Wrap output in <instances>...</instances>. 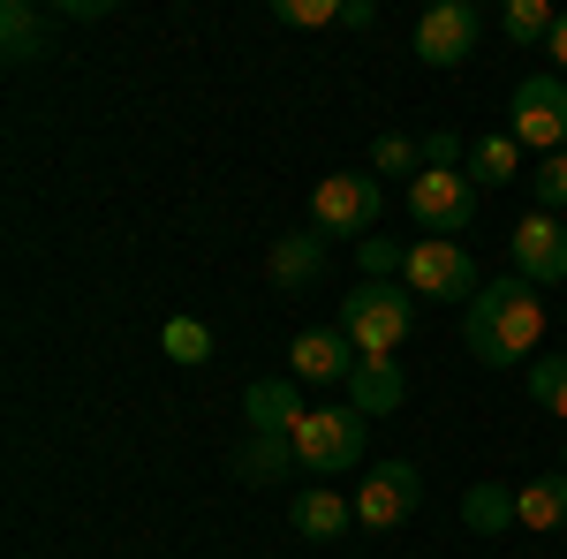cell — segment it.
Listing matches in <instances>:
<instances>
[{
    "label": "cell",
    "instance_id": "cell-3",
    "mask_svg": "<svg viewBox=\"0 0 567 559\" xmlns=\"http://www.w3.org/2000/svg\"><path fill=\"white\" fill-rule=\"evenodd\" d=\"M409 219H416L432 242H462L470 219H477V182L462 167H424L409 182Z\"/></svg>",
    "mask_w": 567,
    "mask_h": 559
},
{
    "label": "cell",
    "instance_id": "cell-7",
    "mask_svg": "<svg viewBox=\"0 0 567 559\" xmlns=\"http://www.w3.org/2000/svg\"><path fill=\"white\" fill-rule=\"evenodd\" d=\"M379 219V182L371 174H326L310 189V227L333 242V235H363Z\"/></svg>",
    "mask_w": 567,
    "mask_h": 559
},
{
    "label": "cell",
    "instance_id": "cell-21",
    "mask_svg": "<svg viewBox=\"0 0 567 559\" xmlns=\"http://www.w3.org/2000/svg\"><path fill=\"white\" fill-rule=\"evenodd\" d=\"M499 23H507V39H515V45H553V23H560V15H553L545 0H507Z\"/></svg>",
    "mask_w": 567,
    "mask_h": 559
},
{
    "label": "cell",
    "instance_id": "cell-20",
    "mask_svg": "<svg viewBox=\"0 0 567 559\" xmlns=\"http://www.w3.org/2000/svg\"><path fill=\"white\" fill-rule=\"evenodd\" d=\"M39 45H45L39 8H31V0H8V8H0V53H8V61H31Z\"/></svg>",
    "mask_w": 567,
    "mask_h": 559
},
{
    "label": "cell",
    "instance_id": "cell-9",
    "mask_svg": "<svg viewBox=\"0 0 567 559\" xmlns=\"http://www.w3.org/2000/svg\"><path fill=\"white\" fill-rule=\"evenodd\" d=\"M477 53V8L470 0H439L416 15V61H432V69H462Z\"/></svg>",
    "mask_w": 567,
    "mask_h": 559
},
{
    "label": "cell",
    "instance_id": "cell-26",
    "mask_svg": "<svg viewBox=\"0 0 567 559\" xmlns=\"http://www.w3.org/2000/svg\"><path fill=\"white\" fill-rule=\"evenodd\" d=\"M349 8L341 0H272V23H296V31H318V23H341Z\"/></svg>",
    "mask_w": 567,
    "mask_h": 559
},
{
    "label": "cell",
    "instance_id": "cell-15",
    "mask_svg": "<svg viewBox=\"0 0 567 559\" xmlns=\"http://www.w3.org/2000/svg\"><path fill=\"white\" fill-rule=\"evenodd\" d=\"M349 521H355V507L341 499V491H326V484L296 499V529H303L310 545H333V537H349Z\"/></svg>",
    "mask_w": 567,
    "mask_h": 559
},
{
    "label": "cell",
    "instance_id": "cell-24",
    "mask_svg": "<svg viewBox=\"0 0 567 559\" xmlns=\"http://www.w3.org/2000/svg\"><path fill=\"white\" fill-rule=\"evenodd\" d=\"M371 174H424V144H409V136H379L371 144Z\"/></svg>",
    "mask_w": 567,
    "mask_h": 559
},
{
    "label": "cell",
    "instance_id": "cell-6",
    "mask_svg": "<svg viewBox=\"0 0 567 559\" xmlns=\"http://www.w3.org/2000/svg\"><path fill=\"white\" fill-rule=\"evenodd\" d=\"M401 272H409V288H416V296H432V302H477L484 296L470 242H432V235H424V242L409 250Z\"/></svg>",
    "mask_w": 567,
    "mask_h": 559
},
{
    "label": "cell",
    "instance_id": "cell-19",
    "mask_svg": "<svg viewBox=\"0 0 567 559\" xmlns=\"http://www.w3.org/2000/svg\"><path fill=\"white\" fill-rule=\"evenodd\" d=\"M288 462H296V438H272V431H258V438L235 454V476H250V484H272V476H288Z\"/></svg>",
    "mask_w": 567,
    "mask_h": 559
},
{
    "label": "cell",
    "instance_id": "cell-2",
    "mask_svg": "<svg viewBox=\"0 0 567 559\" xmlns=\"http://www.w3.org/2000/svg\"><path fill=\"white\" fill-rule=\"evenodd\" d=\"M409 325H416V302L393 280H355L349 302H341V333H349L355 355H401Z\"/></svg>",
    "mask_w": 567,
    "mask_h": 559
},
{
    "label": "cell",
    "instance_id": "cell-17",
    "mask_svg": "<svg viewBox=\"0 0 567 559\" xmlns=\"http://www.w3.org/2000/svg\"><path fill=\"white\" fill-rule=\"evenodd\" d=\"M272 280H280V288H310V280H318V265H326V235H318V227H310V235H288V242H272Z\"/></svg>",
    "mask_w": 567,
    "mask_h": 559
},
{
    "label": "cell",
    "instance_id": "cell-5",
    "mask_svg": "<svg viewBox=\"0 0 567 559\" xmlns=\"http://www.w3.org/2000/svg\"><path fill=\"white\" fill-rule=\"evenodd\" d=\"M507 136L553 159L567 144V76H523L507 99Z\"/></svg>",
    "mask_w": 567,
    "mask_h": 559
},
{
    "label": "cell",
    "instance_id": "cell-14",
    "mask_svg": "<svg viewBox=\"0 0 567 559\" xmlns=\"http://www.w3.org/2000/svg\"><path fill=\"white\" fill-rule=\"evenodd\" d=\"M515 529H567V469L529 476L523 491H515Z\"/></svg>",
    "mask_w": 567,
    "mask_h": 559
},
{
    "label": "cell",
    "instance_id": "cell-16",
    "mask_svg": "<svg viewBox=\"0 0 567 559\" xmlns=\"http://www.w3.org/2000/svg\"><path fill=\"white\" fill-rule=\"evenodd\" d=\"M470 182H477V189H507V182H515V174H523V144H515V136L499 130V136H477V144H470Z\"/></svg>",
    "mask_w": 567,
    "mask_h": 559
},
{
    "label": "cell",
    "instance_id": "cell-23",
    "mask_svg": "<svg viewBox=\"0 0 567 559\" xmlns=\"http://www.w3.org/2000/svg\"><path fill=\"white\" fill-rule=\"evenodd\" d=\"M159 348H167L175 363H213V333H205L197 318H167V333H159Z\"/></svg>",
    "mask_w": 567,
    "mask_h": 559
},
{
    "label": "cell",
    "instance_id": "cell-11",
    "mask_svg": "<svg viewBox=\"0 0 567 559\" xmlns=\"http://www.w3.org/2000/svg\"><path fill=\"white\" fill-rule=\"evenodd\" d=\"M355 363H363V355L349 348L341 325H318V333H296V341H288V379H296V386H333V379H349Z\"/></svg>",
    "mask_w": 567,
    "mask_h": 559
},
{
    "label": "cell",
    "instance_id": "cell-1",
    "mask_svg": "<svg viewBox=\"0 0 567 559\" xmlns=\"http://www.w3.org/2000/svg\"><path fill=\"white\" fill-rule=\"evenodd\" d=\"M462 341L477 363L507 371V363H537V341H545V302L529 280H484V296L470 302L462 318Z\"/></svg>",
    "mask_w": 567,
    "mask_h": 559
},
{
    "label": "cell",
    "instance_id": "cell-12",
    "mask_svg": "<svg viewBox=\"0 0 567 559\" xmlns=\"http://www.w3.org/2000/svg\"><path fill=\"white\" fill-rule=\"evenodd\" d=\"M401 401H409V386H401V363H393V355H363L349 371V408L363 424H371V416H393Z\"/></svg>",
    "mask_w": 567,
    "mask_h": 559
},
{
    "label": "cell",
    "instance_id": "cell-8",
    "mask_svg": "<svg viewBox=\"0 0 567 559\" xmlns=\"http://www.w3.org/2000/svg\"><path fill=\"white\" fill-rule=\"evenodd\" d=\"M424 507V476L409 462H379V469L355 484V521L363 529H401V521Z\"/></svg>",
    "mask_w": 567,
    "mask_h": 559
},
{
    "label": "cell",
    "instance_id": "cell-22",
    "mask_svg": "<svg viewBox=\"0 0 567 559\" xmlns=\"http://www.w3.org/2000/svg\"><path fill=\"white\" fill-rule=\"evenodd\" d=\"M529 401L553 408L567 424V355H537V363H529Z\"/></svg>",
    "mask_w": 567,
    "mask_h": 559
},
{
    "label": "cell",
    "instance_id": "cell-13",
    "mask_svg": "<svg viewBox=\"0 0 567 559\" xmlns=\"http://www.w3.org/2000/svg\"><path fill=\"white\" fill-rule=\"evenodd\" d=\"M243 416H250V431H272V438H296V424H303V393H296V379H258V386L243 393Z\"/></svg>",
    "mask_w": 567,
    "mask_h": 559
},
{
    "label": "cell",
    "instance_id": "cell-27",
    "mask_svg": "<svg viewBox=\"0 0 567 559\" xmlns=\"http://www.w3.org/2000/svg\"><path fill=\"white\" fill-rule=\"evenodd\" d=\"M424 144V167H462V136L454 130H432V136H416Z\"/></svg>",
    "mask_w": 567,
    "mask_h": 559
},
{
    "label": "cell",
    "instance_id": "cell-18",
    "mask_svg": "<svg viewBox=\"0 0 567 559\" xmlns=\"http://www.w3.org/2000/svg\"><path fill=\"white\" fill-rule=\"evenodd\" d=\"M462 521H470L477 537H507V529H515V491H507V484H470V491H462Z\"/></svg>",
    "mask_w": 567,
    "mask_h": 559
},
{
    "label": "cell",
    "instance_id": "cell-4",
    "mask_svg": "<svg viewBox=\"0 0 567 559\" xmlns=\"http://www.w3.org/2000/svg\"><path fill=\"white\" fill-rule=\"evenodd\" d=\"M363 462V416L355 408H310L296 424V469L310 476H349Z\"/></svg>",
    "mask_w": 567,
    "mask_h": 559
},
{
    "label": "cell",
    "instance_id": "cell-10",
    "mask_svg": "<svg viewBox=\"0 0 567 559\" xmlns=\"http://www.w3.org/2000/svg\"><path fill=\"white\" fill-rule=\"evenodd\" d=\"M515 280H529V288L567 280V227L553 213H523L515 219Z\"/></svg>",
    "mask_w": 567,
    "mask_h": 559
},
{
    "label": "cell",
    "instance_id": "cell-25",
    "mask_svg": "<svg viewBox=\"0 0 567 559\" xmlns=\"http://www.w3.org/2000/svg\"><path fill=\"white\" fill-rule=\"evenodd\" d=\"M529 197H537V213H553V219H560V205H567V152L537 159V174H529Z\"/></svg>",
    "mask_w": 567,
    "mask_h": 559
},
{
    "label": "cell",
    "instance_id": "cell-28",
    "mask_svg": "<svg viewBox=\"0 0 567 559\" xmlns=\"http://www.w3.org/2000/svg\"><path fill=\"white\" fill-rule=\"evenodd\" d=\"M545 53L560 61V76H567V15H560V23H553V45H545Z\"/></svg>",
    "mask_w": 567,
    "mask_h": 559
}]
</instances>
